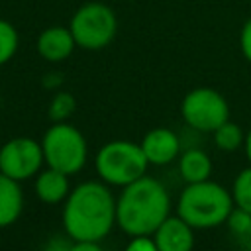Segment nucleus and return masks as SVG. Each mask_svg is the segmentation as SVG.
<instances>
[{"instance_id":"1","label":"nucleus","mask_w":251,"mask_h":251,"mask_svg":"<svg viewBox=\"0 0 251 251\" xmlns=\"http://www.w3.org/2000/svg\"><path fill=\"white\" fill-rule=\"evenodd\" d=\"M63 204V227L71 239L102 241L116 226V198L102 180L76 184Z\"/></svg>"},{"instance_id":"2","label":"nucleus","mask_w":251,"mask_h":251,"mask_svg":"<svg viewBox=\"0 0 251 251\" xmlns=\"http://www.w3.org/2000/svg\"><path fill=\"white\" fill-rule=\"evenodd\" d=\"M171 216V196L165 184L149 175L122 186L116 200V224L129 237L153 235Z\"/></svg>"},{"instance_id":"3","label":"nucleus","mask_w":251,"mask_h":251,"mask_svg":"<svg viewBox=\"0 0 251 251\" xmlns=\"http://www.w3.org/2000/svg\"><path fill=\"white\" fill-rule=\"evenodd\" d=\"M233 208L231 192L210 178L186 184L176 202V214L194 229H210L226 224Z\"/></svg>"},{"instance_id":"4","label":"nucleus","mask_w":251,"mask_h":251,"mask_svg":"<svg viewBox=\"0 0 251 251\" xmlns=\"http://www.w3.org/2000/svg\"><path fill=\"white\" fill-rule=\"evenodd\" d=\"M149 161L139 143L127 139H114L104 143L96 157L94 169L102 182L112 186H126L147 175Z\"/></svg>"},{"instance_id":"5","label":"nucleus","mask_w":251,"mask_h":251,"mask_svg":"<svg viewBox=\"0 0 251 251\" xmlns=\"http://www.w3.org/2000/svg\"><path fill=\"white\" fill-rule=\"evenodd\" d=\"M45 165L69 176L82 171L88 157V145L80 129L69 122H53L41 137Z\"/></svg>"},{"instance_id":"6","label":"nucleus","mask_w":251,"mask_h":251,"mask_svg":"<svg viewBox=\"0 0 251 251\" xmlns=\"http://www.w3.org/2000/svg\"><path fill=\"white\" fill-rule=\"evenodd\" d=\"M69 29L76 47L98 51L108 47L118 33V18L104 2H86L71 18Z\"/></svg>"},{"instance_id":"7","label":"nucleus","mask_w":251,"mask_h":251,"mask_svg":"<svg viewBox=\"0 0 251 251\" xmlns=\"http://www.w3.org/2000/svg\"><path fill=\"white\" fill-rule=\"evenodd\" d=\"M180 114L192 129L212 133L216 127L229 120V106L218 90L198 86L186 92V96L182 98Z\"/></svg>"},{"instance_id":"8","label":"nucleus","mask_w":251,"mask_h":251,"mask_svg":"<svg viewBox=\"0 0 251 251\" xmlns=\"http://www.w3.org/2000/svg\"><path fill=\"white\" fill-rule=\"evenodd\" d=\"M45 163L41 141L33 137H12L0 147V173L22 182L35 178Z\"/></svg>"},{"instance_id":"9","label":"nucleus","mask_w":251,"mask_h":251,"mask_svg":"<svg viewBox=\"0 0 251 251\" xmlns=\"http://www.w3.org/2000/svg\"><path fill=\"white\" fill-rule=\"evenodd\" d=\"M141 151L147 157L149 165H169L180 153V139L169 127H153L141 139Z\"/></svg>"},{"instance_id":"10","label":"nucleus","mask_w":251,"mask_h":251,"mask_svg":"<svg viewBox=\"0 0 251 251\" xmlns=\"http://www.w3.org/2000/svg\"><path fill=\"white\" fill-rule=\"evenodd\" d=\"M153 241L159 251H192L194 249V227L186 224L178 214L169 216L153 231Z\"/></svg>"},{"instance_id":"11","label":"nucleus","mask_w":251,"mask_h":251,"mask_svg":"<svg viewBox=\"0 0 251 251\" xmlns=\"http://www.w3.org/2000/svg\"><path fill=\"white\" fill-rule=\"evenodd\" d=\"M35 47H37V53L41 59H45L49 63H61L73 55L76 43H75V37L69 27L51 25L39 33Z\"/></svg>"},{"instance_id":"12","label":"nucleus","mask_w":251,"mask_h":251,"mask_svg":"<svg viewBox=\"0 0 251 251\" xmlns=\"http://www.w3.org/2000/svg\"><path fill=\"white\" fill-rule=\"evenodd\" d=\"M33 190H35V196L43 204H61L67 200V196L71 192L69 175L47 167L35 175Z\"/></svg>"},{"instance_id":"13","label":"nucleus","mask_w":251,"mask_h":251,"mask_svg":"<svg viewBox=\"0 0 251 251\" xmlns=\"http://www.w3.org/2000/svg\"><path fill=\"white\" fill-rule=\"evenodd\" d=\"M24 212V192L20 182L0 173V227L18 222Z\"/></svg>"},{"instance_id":"14","label":"nucleus","mask_w":251,"mask_h":251,"mask_svg":"<svg viewBox=\"0 0 251 251\" xmlns=\"http://www.w3.org/2000/svg\"><path fill=\"white\" fill-rule=\"evenodd\" d=\"M178 171L186 184L208 180L212 175V159L202 149H186L178 157Z\"/></svg>"},{"instance_id":"15","label":"nucleus","mask_w":251,"mask_h":251,"mask_svg":"<svg viewBox=\"0 0 251 251\" xmlns=\"http://www.w3.org/2000/svg\"><path fill=\"white\" fill-rule=\"evenodd\" d=\"M212 135H214L216 147L222 149V151H235V149H239L245 143L243 129L235 122H231V120H227L220 127H216L212 131Z\"/></svg>"},{"instance_id":"16","label":"nucleus","mask_w":251,"mask_h":251,"mask_svg":"<svg viewBox=\"0 0 251 251\" xmlns=\"http://www.w3.org/2000/svg\"><path fill=\"white\" fill-rule=\"evenodd\" d=\"M231 198L233 206L251 214V165L247 169H241L231 184Z\"/></svg>"},{"instance_id":"17","label":"nucleus","mask_w":251,"mask_h":251,"mask_svg":"<svg viewBox=\"0 0 251 251\" xmlns=\"http://www.w3.org/2000/svg\"><path fill=\"white\" fill-rule=\"evenodd\" d=\"M76 108V100L71 92H65V90H59L53 94L51 102H49V108H47V116L51 122H67L73 112Z\"/></svg>"},{"instance_id":"18","label":"nucleus","mask_w":251,"mask_h":251,"mask_svg":"<svg viewBox=\"0 0 251 251\" xmlns=\"http://www.w3.org/2000/svg\"><path fill=\"white\" fill-rule=\"evenodd\" d=\"M18 43H20V37H18L16 27L8 20L0 18V67L6 65L16 55Z\"/></svg>"},{"instance_id":"19","label":"nucleus","mask_w":251,"mask_h":251,"mask_svg":"<svg viewBox=\"0 0 251 251\" xmlns=\"http://www.w3.org/2000/svg\"><path fill=\"white\" fill-rule=\"evenodd\" d=\"M226 224L229 226V229L233 231L235 237L245 239V243L251 241V214L249 212H243L239 208H233Z\"/></svg>"},{"instance_id":"20","label":"nucleus","mask_w":251,"mask_h":251,"mask_svg":"<svg viewBox=\"0 0 251 251\" xmlns=\"http://www.w3.org/2000/svg\"><path fill=\"white\" fill-rule=\"evenodd\" d=\"M124 251H159L151 235H135L129 239Z\"/></svg>"},{"instance_id":"21","label":"nucleus","mask_w":251,"mask_h":251,"mask_svg":"<svg viewBox=\"0 0 251 251\" xmlns=\"http://www.w3.org/2000/svg\"><path fill=\"white\" fill-rule=\"evenodd\" d=\"M239 47H241V53L243 57L251 63V18L243 24L241 27V33H239Z\"/></svg>"},{"instance_id":"22","label":"nucleus","mask_w":251,"mask_h":251,"mask_svg":"<svg viewBox=\"0 0 251 251\" xmlns=\"http://www.w3.org/2000/svg\"><path fill=\"white\" fill-rule=\"evenodd\" d=\"M69 251H104L100 241H88V239H73Z\"/></svg>"},{"instance_id":"23","label":"nucleus","mask_w":251,"mask_h":251,"mask_svg":"<svg viewBox=\"0 0 251 251\" xmlns=\"http://www.w3.org/2000/svg\"><path fill=\"white\" fill-rule=\"evenodd\" d=\"M245 155H247V159H249V165H251V129L245 133Z\"/></svg>"}]
</instances>
